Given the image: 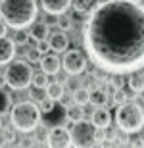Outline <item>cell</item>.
Returning <instances> with one entry per match:
<instances>
[{
	"label": "cell",
	"mask_w": 144,
	"mask_h": 148,
	"mask_svg": "<svg viewBox=\"0 0 144 148\" xmlns=\"http://www.w3.org/2000/svg\"><path fill=\"white\" fill-rule=\"evenodd\" d=\"M48 44H50V50H54L56 54H61V52H66L69 48V38H67L66 31H56V33L50 35L48 38Z\"/></svg>",
	"instance_id": "12"
},
{
	"label": "cell",
	"mask_w": 144,
	"mask_h": 148,
	"mask_svg": "<svg viewBox=\"0 0 144 148\" xmlns=\"http://www.w3.org/2000/svg\"><path fill=\"white\" fill-rule=\"evenodd\" d=\"M58 27H60L61 31H69V29L73 27L71 17H69V16H63V14H61V17L58 19Z\"/></svg>",
	"instance_id": "26"
},
{
	"label": "cell",
	"mask_w": 144,
	"mask_h": 148,
	"mask_svg": "<svg viewBox=\"0 0 144 148\" xmlns=\"http://www.w3.org/2000/svg\"><path fill=\"white\" fill-rule=\"evenodd\" d=\"M6 33H8V25L0 19V37H6Z\"/></svg>",
	"instance_id": "29"
},
{
	"label": "cell",
	"mask_w": 144,
	"mask_h": 148,
	"mask_svg": "<svg viewBox=\"0 0 144 148\" xmlns=\"http://www.w3.org/2000/svg\"><path fill=\"white\" fill-rule=\"evenodd\" d=\"M129 90L133 94H142L144 92V73H131V79H129Z\"/></svg>",
	"instance_id": "14"
},
{
	"label": "cell",
	"mask_w": 144,
	"mask_h": 148,
	"mask_svg": "<svg viewBox=\"0 0 144 148\" xmlns=\"http://www.w3.org/2000/svg\"><path fill=\"white\" fill-rule=\"evenodd\" d=\"M46 144L50 148H69V146H73L69 129H66L63 125H54L48 131V135H46Z\"/></svg>",
	"instance_id": "8"
},
{
	"label": "cell",
	"mask_w": 144,
	"mask_h": 148,
	"mask_svg": "<svg viewBox=\"0 0 144 148\" xmlns=\"http://www.w3.org/2000/svg\"><path fill=\"white\" fill-rule=\"evenodd\" d=\"M73 104L79 106H87L90 104V88L87 87H77L73 90Z\"/></svg>",
	"instance_id": "15"
},
{
	"label": "cell",
	"mask_w": 144,
	"mask_h": 148,
	"mask_svg": "<svg viewBox=\"0 0 144 148\" xmlns=\"http://www.w3.org/2000/svg\"><path fill=\"white\" fill-rule=\"evenodd\" d=\"M40 52L37 46H31V48H27V52H25V58H27V62H31V64H35V62L40 60Z\"/></svg>",
	"instance_id": "24"
},
{
	"label": "cell",
	"mask_w": 144,
	"mask_h": 148,
	"mask_svg": "<svg viewBox=\"0 0 144 148\" xmlns=\"http://www.w3.org/2000/svg\"><path fill=\"white\" fill-rule=\"evenodd\" d=\"M0 129H2V115H0Z\"/></svg>",
	"instance_id": "31"
},
{
	"label": "cell",
	"mask_w": 144,
	"mask_h": 148,
	"mask_svg": "<svg viewBox=\"0 0 144 148\" xmlns=\"http://www.w3.org/2000/svg\"><path fill=\"white\" fill-rule=\"evenodd\" d=\"M39 16L35 0H0V19L12 29H27Z\"/></svg>",
	"instance_id": "2"
},
{
	"label": "cell",
	"mask_w": 144,
	"mask_h": 148,
	"mask_svg": "<svg viewBox=\"0 0 144 148\" xmlns=\"http://www.w3.org/2000/svg\"><path fill=\"white\" fill-rule=\"evenodd\" d=\"M14 42L16 44H27L29 42V33H25L23 29H17V33H16V37H14Z\"/></svg>",
	"instance_id": "27"
},
{
	"label": "cell",
	"mask_w": 144,
	"mask_h": 148,
	"mask_svg": "<svg viewBox=\"0 0 144 148\" xmlns=\"http://www.w3.org/2000/svg\"><path fill=\"white\" fill-rule=\"evenodd\" d=\"M39 64H40V69H42L44 73H48V75H58V73H60L61 60L56 54H48V52L42 54L40 60H39Z\"/></svg>",
	"instance_id": "10"
},
{
	"label": "cell",
	"mask_w": 144,
	"mask_h": 148,
	"mask_svg": "<svg viewBox=\"0 0 144 148\" xmlns=\"http://www.w3.org/2000/svg\"><path fill=\"white\" fill-rule=\"evenodd\" d=\"M115 123L123 133L133 135L142 131L144 127V110L136 102H123L117 106L115 112Z\"/></svg>",
	"instance_id": "4"
},
{
	"label": "cell",
	"mask_w": 144,
	"mask_h": 148,
	"mask_svg": "<svg viewBox=\"0 0 144 148\" xmlns=\"http://www.w3.org/2000/svg\"><path fill=\"white\" fill-rule=\"evenodd\" d=\"M83 44L96 67L127 75L144 67V4L139 0H102L89 12Z\"/></svg>",
	"instance_id": "1"
},
{
	"label": "cell",
	"mask_w": 144,
	"mask_h": 148,
	"mask_svg": "<svg viewBox=\"0 0 144 148\" xmlns=\"http://www.w3.org/2000/svg\"><path fill=\"white\" fill-rule=\"evenodd\" d=\"M90 121H92L98 129H108V127H110V123H111V114H110V110H106L104 106H98V108L92 112Z\"/></svg>",
	"instance_id": "13"
},
{
	"label": "cell",
	"mask_w": 144,
	"mask_h": 148,
	"mask_svg": "<svg viewBox=\"0 0 144 148\" xmlns=\"http://www.w3.org/2000/svg\"><path fill=\"white\" fill-rule=\"evenodd\" d=\"M90 102L94 106H104L108 102V92H106L104 88H94V90H90Z\"/></svg>",
	"instance_id": "19"
},
{
	"label": "cell",
	"mask_w": 144,
	"mask_h": 148,
	"mask_svg": "<svg viewBox=\"0 0 144 148\" xmlns=\"http://www.w3.org/2000/svg\"><path fill=\"white\" fill-rule=\"evenodd\" d=\"M111 87H113V88H121L123 85H121V81H119V79H115V81H111Z\"/></svg>",
	"instance_id": "30"
},
{
	"label": "cell",
	"mask_w": 144,
	"mask_h": 148,
	"mask_svg": "<svg viewBox=\"0 0 144 148\" xmlns=\"http://www.w3.org/2000/svg\"><path fill=\"white\" fill-rule=\"evenodd\" d=\"M12 108V96L0 87V115H4L6 112H10Z\"/></svg>",
	"instance_id": "22"
},
{
	"label": "cell",
	"mask_w": 144,
	"mask_h": 148,
	"mask_svg": "<svg viewBox=\"0 0 144 148\" xmlns=\"http://www.w3.org/2000/svg\"><path fill=\"white\" fill-rule=\"evenodd\" d=\"M63 94H66V87L61 85V83H48V87H46V96H50L52 100H61L63 98Z\"/></svg>",
	"instance_id": "16"
},
{
	"label": "cell",
	"mask_w": 144,
	"mask_h": 148,
	"mask_svg": "<svg viewBox=\"0 0 144 148\" xmlns=\"http://www.w3.org/2000/svg\"><path fill=\"white\" fill-rule=\"evenodd\" d=\"M61 66H63L66 73H69V75H81V73L87 69V56L79 48H71V50L67 48L66 52H63Z\"/></svg>",
	"instance_id": "7"
},
{
	"label": "cell",
	"mask_w": 144,
	"mask_h": 148,
	"mask_svg": "<svg viewBox=\"0 0 144 148\" xmlns=\"http://www.w3.org/2000/svg\"><path fill=\"white\" fill-rule=\"evenodd\" d=\"M71 133V140L73 146L79 148H89V146H96V140H98V127L92 123V121L81 119L75 121L69 129Z\"/></svg>",
	"instance_id": "6"
},
{
	"label": "cell",
	"mask_w": 144,
	"mask_h": 148,
	"mask_svg": "<svg viewBox=\"0 0 144 148\" xmlns=\"http://www.w3.org/2000/svg\"><path fill=\"white\" fill-rule=\"evenodd\" d=\"M71 6L77 14H89L92 10V0H71Z\"/></svg>",
	"instance_id": "21"
},
{
	"label": "cell",
	"mask_w": 144,
	"mask_h": 148,
	"mask_svg": "<svg viewBox=\"0 0 144 148\" xmlns=\"http://www.w3.org/2000/svg\"><path fill=\"white\" fill-rule=\"evenodd\" d=\"M42 4V10L50 16H61L69 10L71 6V0H40Z\"/></svg>",
	"instance_id": "11"
},
{
	"label": "cell",
	"mask_w": 144,
	"mask_h": 148,
	"mask_svg": "<svg viewBox=\"0 0 144 148\" xmlns=\"http://www.w3.org/2000/svg\"><path fill=\"white\" fill-rule=\"evenodd\" d=\"M39 108H40V112H42V114H50V112L56 108V100H52L50 96H46V98L40 100Z\"/></svg>",
	"instance_id": "23"
},
{
	"label": "cell",
	"mask_w": 144,
	"mask_h": 148,
	"mask_svg": "<svg viewBox=\"0 0 144 148\" xmlns=\"http://www.w3.org/2000/svg\"><path fill=\"white\" fill-rule=\"evenodd\" d=\"M40 108L33 102H17L10 108V123L19 133H33L40 125Z\"/></svg>",
	"instance_id": "3"
},
{
	"label": "cell",
	"mask_w": 144,
	"mask_h": 148,
	"mask_svg": "<svg viewBox=\"0 0 144 148\" xmlns=\"http://www.w3.org/2000/svg\"><path fill=\"white\" fill-rule=\"evenodd\" d=\"M35 46L39 48L40 54H46V52L50 50V44H48V40H46V38H42V40H37V44H35Z\"/></svg>",
	"instance_id": "28"
},
{
	"label": "cell",
	"mask_w": 144,
	"mask_h": 148,
	"mask_svg": "<svg viewBox=\"0 0 144 148\" xmlns=\"http://www.w3.org/2000/svg\"><path fill=\"white\" fill-rule=\"evenodd\" d=\"M33 67L29 66V62L23 60H12L4 71L6 85L14 90H25L33 83Z\"/></svg>",
	"instance_id": "5"
},
{
	"label": "cell",
	"mask_w": 144,
	"mask_h": 148,
	"mask_svg": "<svg viewBox=\"0 0 144 148\" xmlns=\"http://www.w3.org/2000/svg\"><path fill=\"white\" fill-rule=\"evenodd\" d=\"M35 88H39V90H42V88L48 87V73H44L42 69L37 73H33V83H31Z\"/></svg>",
	"instance_id": "20"
},
{
	"label": "cell",
	"mask_w": 144,
	"mask_h": 148,
	"mask_svg": "<svg viewBox=\"0 0 144 148\" xmlns=\"http://www.w3.org/2000/svg\"><path fill=\"white\" fill-rule=\"evenodd\" d=\"M127 98H129V94L125 92V88H115V92H113V104H123V102H127Z\"/></svg>",
	"instance_id": "25"
},
{
	"label": "cell",
	"mask_w": 144,
	"mask_h": 148,
	"mask_svg": "<svg viewBox=\"0 0 144 148\" xmlns=\"http://www.w3.org/2000/svg\"><path fill=\"white\" fill-rule=\"evenodd\" d=\"M50 33L48 29V23H35L33 29L29 31V37L35 38V40H42V38H46V35Z\"/></svg>",
	"instance_id": "18"
},
{
	"label": "cell",
	"mask_w": 144,
	"mask_h": 148,
	"mask_svg": "<svg viewBox=\"0 0 144 148\" xmlns=\"http://www.w3.org/2000/svg\"><path fill=\"white\" fill-rule=\"evenodd\" d=\"M16 56V42L14 38L0 37V66H8Z\"/></svg>",
	"instance_id": "9"
},
{
	"label": "cell",
	"mask_w": 144,
	"mask_h": 148,
	"mask_svg": "<svg viewBox=\"0 0 144 148\" xmlns=\"http://www.w3.org/2000/svg\"><path fill=\"white\" fill-rule=\"evenodd\" d=\"M66 119L69 121V123H75V121L85 119V110H83V106L73 104L71 108H67V110H66Z\"/></svg>",
	"instance_id": "17"
}]
</instances>
